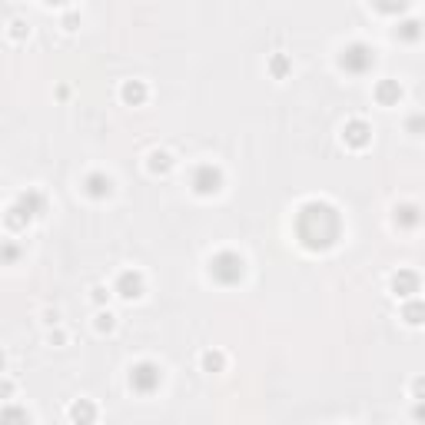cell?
<instances>
[{"instance_id":"ba28073f","label":"cell","mask_w":425,"mask_h":425,"mask_svg":"<svg viewBox=\"0 0 425 425\" xmlns=\"http://www.w3.org/2000/svg\"><path fill=\"white\" fill-rule=\"evenodd\" d=\"M342 143L352 146V150H366V146L372 143V127L356 117V120H349L346 127H342Z\"/></svg>"},{"instance_id":"ffe728a7","label":"cell","mask_w":425,"mask_h":425,"mask_svg":"<svg viewBox=\"0 0 425 425\" xmlns=\"http://www.w3.org/2000/svg\"><path fill=\"white\" fill-rule=\"evenodd\" d=\"M226 369V356L223 352H203V372H223Z\"/></svg>"},{"instance_id":"5b68a950","label":"cell","mask_w":425,"mask_h":425,"mask_svg":"<svg viewBox=\"0 0 425 425\" xmlns=\"http://www.w3.org/2000/svg\"><path fill=\"white\" fill-rule=\"evenodd\" d=\"M190 186L197 197H216L223 190V170L213 163H199L193 173H190Z\"/></svg>"},{"instance_id":"8992f818","label":"cell","mask_w":425,"mask_h":425,"mask_svg":"<svg viewBox=\"0 0 425 425\" xmlns=\"http://www.w3.org/2000/svg\"><path fill=\"white\" fill-rule=\"evenodd\" d=\"M113 289H117V296H120V299H127V303L140 299L143 289H146V283H143V273H136V269H123V273L117 276Z\"/></svg>"},{"instance_id":"603a6c76","label":"cell","mask_w":425,"mask_h":425,"mask_svg":"<svg viewBox=\"0 0 425 425\" xmlns=\"http://www.w3.org/2000/svg\"><path fill=\"white\" fill-rule=\"evenodd\" d=\"M0 419H4V422H13V419H21V422H30V415L21 412V409H4V412H0Z\"/></svg>"},{"instance_id":"6da1fadb","label":"cell","mask_w":425,"mask_h":425,"mask_svg":"<svg viewBox=\"0 0 425 425\" xmlns=\"http://www.w3.org/2000/svg\"><path fill=\"white\" fill-rule=\"evenodd\" d=\"M293 233L299 246L309 252H326L332 250L342 236V216L339 209L326 199H309L303 206L296 209V219H293Z\"/></svg>"},{"instance_id":"cb8c5ba5","label":"cell","mask_w":425,"mask_h":425,"mask_svg":"<svg viewBox=\"0 0 425 425\" xmlns=\"http://www.w3.org/2000/svg\"><path fill=\"white\" fill-rule=\"evenodd\" d=\"M17 256H21L17 243H7V246H4V262H7V266H13V262H17Z\"/></svg>"},{"instance_id":"f1b7e54d","label":"cell","mask_w":425,"mask_h":425,"mask_svg":"<svg viewBox=\"0 0 425 425\" xmlns=\"http://www.w3.org/2000/svg\"><path fill=\"white\" fill-rule=\"evenodd\" d=\"M64 27H66V30H76V17H74V13H70V17L64 21Z\"/></svg>"},{"instance_id":"83f0119b","label":"cell","mask_w":425,"mask_h":425,"mask_svg":"<svg viewBox=\"0 0 425 425\" xmlns=\"http://www.w3.org/2000/svg\"><path fill=\"white\" fill-rule=\"evenodd\" d=\"M412 415H415V419H419V422H422V419H425V402H419V405H415V409H412Z\"/></svg>"},{"instance_id":"44dd1931","label":"cell","mask_w":425,"mask_h":425,"mask_svg":"<svg viewBox=\"0 0 425 425\" xmlns=\"http://www.w3.org/2000/svg\"><path fill=\"white\" fill-rule=\"evenodd\" d=\"M405 130L412 133V136H422L425 133V113H412V117L405 120Z\"/></svg>"},{"instance_id":"3957f363","label":"cell","mask_w":425,"mask_h":425,"mask_svg":"<svg viewBox=\"0 0 425 425\" xmlns=\"http://www.w3.org/2000/svg\"><path fill=\"white\" fill-rule=\"evenodd\" d=\"M339 66H342L346 74H352V76L369 74L372 66H375V50H372L369 44H362V40H356V44L342 47V54H339Z\"/></svg>"},{"instance_id":"9a60e30c","label":"cell","mask_w":425,"mask_h":425,"mask_svg":"<svg viewBox=\"0 0 425 425\" xmlns=\"http://www.w3.org/2000/svg\"><path fill=\"white\" fill-rule=\"evenodd\" d=\"M402 319H405V326H425V303L422 299H405L402 303Z\"/></svg>"},{"instance_id":"e0dca14e","label":"cell","mask_w":425,"mask_h":425,"mask_svg":"<svg viewBox=\"0 0 425 425\" xmlns=\"http://www.w3.org/2000/svg\"><path fill=\"white\" fill-rule=\"evenodd\" d=\"M372 7L379 13H389V17H399L412 7V0H372Z\"/></svg>"},{"instance_id":"4fadbf2b","label":"cell","mask_w":425,"mask_h":425,"mask_svg":"<svg viewBox=\"0 0 425 425\" xmlns=\"http://www.w3.org/2000/svg\"><path fill=\"white\" fill-rule=\"evenodd\" d=\"M146 97H150V90H146L143 80H127V83L120 87V100L127 103V107H143Z\"/></svg>"},{"instance_id":"277c9868","label":"cell","mask_w":425,"mask_h":425,"mask_svg":"<svg viewBox=\"0 0 425 425\" xmlns=\"http://www.w3.org/2000/svg\"><path fill=\"white\" fill-rule=\"evenodd\" d=\"M163 382V369L156 362H136L130 369V389L136 395H153Z\"/></svg>"},{"instance_id":"9c48e42d","label":"cell","mask_w":425,"mask_h":425,"mask_svg":"<svg viewBox=\"0 0 425 425\" xmlns=\"http://www.w3.org/2000/svg\"><path fill=\"white\" fill-rule=\"evenodd\" d=\"M83 193L90 199H110L113 197V180L107 173H87L83 176Z\"/></svg>"},{"instance_id":"f546056e","label":"cell","mask_w":425,"mask_h":425,"mask_svg":"<svg viewBox=\"0 0 425 425\" xmlns=\"http://www.w3.org/2000/svg\"><path fill=\"white\" fill-rule=\"evenodd\" d=\"M44 4H50V7H60V4H66V0H44Z\"/></svg>"},{"instance_id":"5bb4252c","label":"cell","mask_w":425,"mask_h":425,"mask_svg":"<svg viewBox=\"0 0 425 425\" xmlns=\"http://www.w3.org/2000/svg\"><path fill=\"white\" fill-rule=\"evenodd\" d=\"M392 33H395V40H402V44H415V40H422L425 27H422V21H415V17H405V21L395 23Z\"/></svg>"},{"instance_id":"2e32d148","label":"cell","mask_w":425,"mask_h":425,"mask_svg":"<svg viewBox=\"0 0 425 425\" xmlns=\"http://www.w3.org/2000/svg\"><path fill=\"white\" fill-rule=\"evenodd\" d=\"M146 170H150L153 176H166L173 170V156L166 150H153L150 156H146Z\"/></svg>"},{"instance_id":"7402d4cb","label":"cell","mask_w":425,"mask_h":425,"mask_svg":"<svg viewBox=\"0 0 425 425\" xmlns=\"http://www.w3.org/2000/svg\"><path fill=\"white\" fill-rule=\"evenodd\" d=\"M97 332L103 336V332H113V326H117V319H113V313H97Z\"/></svg>"},{"instance_id":"d4e9b609","label":"cell","mask_w":425,"mask_h":425,"mask_svg":"<svg viewBox=\"0 0 425 425\" xmlns=\"http://www.w3.org/2000/svg\"><path fill=\"white\" fill-rule=\"evenodd\" d=\"M27 33H30V27H27L23 21H13L11 23V37H13V40H21V37H27Z\"/></svg>"},{"instance_id":"ac0fdd59","label":"cell","mask_w":425,"mask_h":425,"mask_svg":"<svg viewBox=\"0 0 425 425\" xmlns=\"http://www.w3.org/2000/svg\"><path fill=\"white\" fill-rule=\"evenodd\" d=\"M70 419H74V422H93V419H97V409H93V402L80 399V402L70 405Z\"/></svg>"},{"instance_id":"4316f807","label":"cell","mask_w":425,"mask_h":425,"mask_svg":"<svg viewBox=\"0 0 425 425\" xmlns=\"http://www.w3.org/2000/svg\"><path fill=\"white\" fill-rule=\"evenodd\" d=\"M107 296H110V293L103 289V286H93V289H90V299H93L97 305H100V303H107Z\"/></svg>"},{"instance_id":"7c38bea8","label":"cell","mask_w":425,"mask_h":425,"mask_svg":"<svg viewBox=\"0 0 425 425\" xmlns=\"http://www.w3.org/2000/svg\"><path fill=\"white\" fill-rule=\"evenodd\" d=\"M392 223L399 229H415L422 223V209L415 206V203H399V206L392 209Z\"/></svg>"},{"instance_id":"d6986e66","label":"cell","mask_w":425,"mask_h":425,"mask_svg":"<svg viewBox=\"0 0 425 425\" xmlns=\"http://www.w3.org/2000/svg\"><path fill=\"white\" fill-rule=\"evenodd\" d=\"M289 70H293V60H289L286 54H273V60H269V74H273L276 80H283Z\"/></svg>"},{"instance_id":"7a4b0ae2","label":"cell","mask_w":425,"mask_h":425,"mask_svg":"<svg viewBox=\"0 0 425 425\" xmlns=\"http://www.w3.org/2000/svg\"><path fill=\"white\" fill-rule=\"evenodd\" d=\"M209 279L219 286H240L243 283V276H246V260H243L240 252H233V250H223L216 252L213 260H209Z\"/></svg>"},{"instance_id":"8fae6325","label":"cell","mask_w":425,"mask_h":425,"mask_svg":"<svg viewBox=\"0 0 425 425\" xmlns=\"http://www.w3.org/2000/svg\"><path fill=\"white\" fill-rule=\"evenodd\" d=\"M402 100V83L399 80H379L375 83V103L379 107H399Z\"/></svg>"},{"instance_id":"484cf974","label":"cell","mask_w":425,"mask_h":425,"mask_svg":"<svg viewBox=\"0 0 425 425\" xmlns=\"http://www.w3.org/2000/svg\"><path fill=\"white\" fill-rule=\"evenodd\" d=\"M412 399H419V402H425V375H419V379L412 382Z\"/></svg>"},{"instance_id":"30bf717a","label":"cell","mask_w":425,"mask_h":425,"mask_svg":"<svg viewBox=\"0 0 425 425\" xmlns=\"http://www.w3.org/2000/svg\"><path fill=\"white\" fill-rule=\"evenodd\" d=\"M13 206L21 209L27 219H37L47 209V199H44V193H40V190H27V193H21V197H17V203H13Z\"/></svg>"},{"instance_id":"52a82bcc","label":"cell","mask_w":425,"mask_h":425,"mask_svg":"<svg viewBox=\"0 0 425 425\" xmlns=\"http://www.w3.org/2000/svg\"><path fill=\"white\" fill-rule=\"evenodd\" d=\"M419 286H422V279H419L415 269H399V273H392V279H389V289H392L395 299H412V296L419 293Z\"/></svg>"}]
</instances>
